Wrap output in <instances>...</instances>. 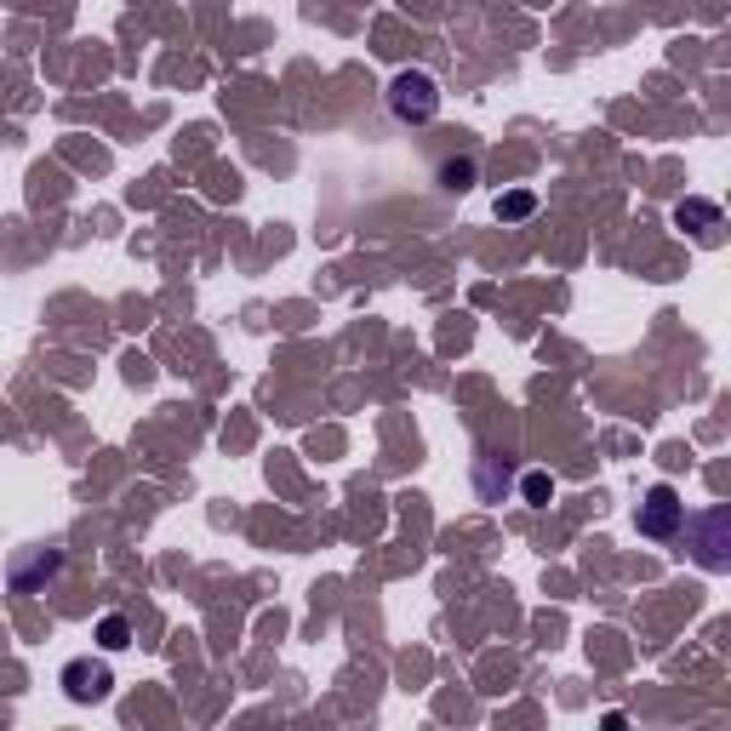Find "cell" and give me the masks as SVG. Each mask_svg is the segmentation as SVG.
Masks as SVG:
<instances>
[{
  "mask_svg": "<svg viewBox=\"0 0 731 731\" xmlns=\"http://www.w3.org/2000/svg\"><path fill=\"white\" fill-rule=\"evenodd\" d=\"M434 104H441V92H434V80H429V75H417V69L394 75V86H389V109H394V121H429Z\"/></svg>",
  "mask_w": 731,
  "mask_h": 731,
  "instance_id": "obj_1",
  "label": "cell"
},
{
  "mask_svg": "<svg viewBox=\"0 0 731 731\" xmlns=\"http://www.w3.org/2000/svg\"><path fill=\"white\" fill-rule=\"evenodd\" d=\"M680 497H675V486H651V497L640 503V537H668L680 525Z\"/></svg>",
  "mask_w": 731,
  "mask_h": 731,
  "instance_id": "obj_2",
  "label": "cell"
},
{
  "mask_svg": "<svg viewBox=\"0 0 731 731\" xmlns=\"http://www.w3.org/2000/svg\"><path fill=\"white\" fill-rule=\"evenodd\" d=\"M441 178H446V189H469L475 183V160H446Z\"/></svg>",
  "mask_w": 731,
  "mask_h": 731,
  "instance_id": "obj_3",
  "label": "cell"
},
{
  "mask_svg": "<svg viewBox=\"0 0 731 731\" xmlns=\"http://www.w3.org/2000/svg\"><path fill=\"white\" fill-rule=\"evenodd\" d=\"M532 212V195H508V200H497V217H525Z\"/></svg>",
  "mask_w": 731,
  "mask_h": 731,
  "instance_id": "obj_4",
  "label": "cell"
},
{
  "mask_svg": "<svg viewBox=\"0 0 731 731\" xmlns=\"http://www.w3.org/2000/svg\"><path fill=\"white\" fill-rule=\"evenodd\" d=\"M549 492H554L549 475H532V480H525V497H532V503H549Z\"/></svg>",
  "mask_w": 731,
  "mask_h": 731,
  "instance_id": "obj_5",
  "label": "cell"
},
{
  "mask_svg": "<svg viewBox=\"0 0 731 731\" xmlns=\"http://www.w3.org/2000/svg\"><path fill=\"white\" fill-rule=\"evenodd\" d=\"M104 646H109V651L126 646V628H121V623H104Z\"/></svg>",
  "mask_w": 731,
  "mask_h": 731,
  "instance_id": "obj_6",
  "label": "cell"
}]
</instances>
